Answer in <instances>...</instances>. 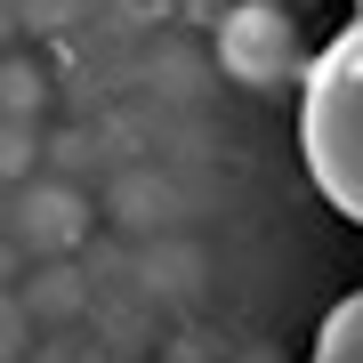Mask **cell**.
Listing matches in <instances>:
<instances>
[{
	"label": "cell",
	"instance_id": "3957f363",
	"mask_svg": "<svg viewBox=\"0 0 363 363\" xmlns=\"http://www.w3.org/2000/svg\"><path fill=\"white\" fill-rule=\"evenodd\" d=\"M355 16H363V0H355Z\"/></svg>",
	"mask_w": 363,
	"mask_h": 363
},
{
	"label": "cell",
	"instance_id": "7a4b0ae2",
	"mask_svg": "<svg viewBox=\"0 0 363 363\" xmlns=\"http://www.w3.org/2000/svg\"><path fill=\"white\" fill-rule=\"evenodd\" d=\"M307 363H363V291H347V298L323 315V331H315V355H307Z\"/></svg>",
	"mask_w": 363,
	"mask_h": 363
},
{
	"label": "cell",
	"instance_id": "6da1fadb",
	"mask_svg": "<svg viewBox=\"0 0 363 363\" xmlns=\"http://www.w3.org/2000/svg\"><path fill=\"white\" fill-rule=\"evenodd\" d=\"M298 154L307 178L347 226H363V16L331 33V49L307 65V97H298Z\"/></svg>",
	"mask_w": 363,
	"mask_h": 363
}]
</instances>
